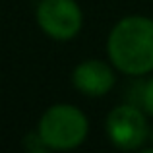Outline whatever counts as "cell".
Here are the masks:
<instances>
[{
    "label": "cell",
    "instance_id": "cell-1",
    "mask_svg": "<svg viewBox=\"0 0 153 153\" xmlns=\"http://www.w3.org/2000/svg\"><path fill=\"white\" fill-rule=\"evenodd\" d=\"M111 62L120 72L143 76L153 70V19L128 16L112 27L107 41Z\"/></svg>",
    "mask_w": 153,
    "mask_h": 153
},
{
    "label": "cell",
    "instance_id": "cell-2",
    "mask_svg": "<svg viewBox=\"0 0 153 153\" xmlns=\"http://www.w3.org/2000/svg\"><path fill=\"white\" fill-rule=\"evenodd\" d=\"M87 118L74 105H52L39 120V136L49 149L66 151L82 146L87 138Z\"/></svg>",
    "mask_w": 153,
    "mask_h": 153
},
{
    "label": "cell",
    "instance_id": "cell-3",
    "mask_svg": "<svg viewBox=\"0 0 153 153\" xmlns=\"http://www.w3.org/2000/svg\"><path fill=\"white\" fill-rule=\"evenodd\" d=\"M37 23L49 37L68 41L82 29V8L76 0H41L37 6Z\"/></svg>",
    "mask_w": 153,
    "mask_h": 153
},
{
    "label": "cell",
    "instance_id": "cell-4",
    "mask_svg": "<svg viewBox=\"0 0 153 153\" xmlns=\"http://www.w3.org/2000/svg\"><path fill=\"white\" fill-rule=\"evenodd\" d=\"M107 136L120 149H138L149 136L146 116L130 105L116 107L107 116Z\"/></svg>",
    "mask_w": 153,
    "mask_h": 153
},
{
    "label": "cell",
    "instance_id": "cell-5",
    "mask_svg": "<svg viewBox=\"0 0 153 153\" xmlns=\"http://www.w3.org/2000/svg\"><path fill=\"white\" fill-rule=\"evenodd\" d=\"M72 82L87 97H103L114 85V72L103 60H85L74 68Z\"/></svg>",
    "mask_w": 153,
    "mask_h": 153
},
{
    "label": "cell",
    "instance_id": "cell-6",
    "mask_svg": "<svg viewBox=\"0 0 153 153\" xmlns=\"http://www.w3.org/2000/svg\"><path fill=\"white\" fill-rule=\"evenodd\" d=\"M142 105H143L147 114L153 116V78L146 83V87L142 91Z\"/></svg>",
    "mask_w": 153,
    "mask_h": 153
},
{
    "label": "cell",
    "instance_id": "cell-7",
    "mask_svg": "<svg viewBox=\"0 0 153 153\" xmlns=\"http://www.w3.org/2000/svg\"><path fill=\"white\" fill-rule=\"evenodd\" d=\"M23 143H25V147L29 151H47V149H49V146L43 142V138L39 136V132H37V134H29Z\"/></svg>",
    "mask_w": 153,
    "mask_h": 153
},
{
    "label": "cell",
    "instance_id": "cell-8",
    "mask_svg": "<svg viewBox=\"0 0 153 153\" xmlns=\"http://www.w3.org/2000/svg\"><path fill=\"white\" fill-rule=\"evenodd\" d=\"M149 138H151V142H153V128L149 130Z\"/></svg>",
    "mask_w": 153,
    "mask_h": 153
}]
</instances>
